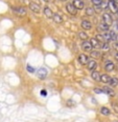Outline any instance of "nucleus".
Returning <instances> with one entry per match:
<instances>
[{"mask_svg":"<svg viewBox=\"0 0 118 122\" xmlns=\"http://www.w3.org/2000/svg\"><path fill=\"white\" fill-rule=\"evenodd\" d=\"M12 11L15 15H17L18 17H24L27 15V10L25 6L22 5H15L12 6Z\"/></svg>","mask_w":118,"mask_h":122,"instance_id":"nucleus-1","label":"nucleus"},{"mask_svg":"<svg viewBox=\"0 0 118 122\" xmlns=\"http://www.w3.org/2000/svg\"><path fill=\"white\" fill-rule=\"evenodd\" d=\"M101 21L104 22V23H106L107 25H109V26H111L113 24V22H114L112 14L109 12H104L101 15Z\"/></svg>","mask_w":118,"mask_h":122,"instance_id":"nucleus-2","label":"nucleus"},{"mask_svg":"<svg viewBox=\"0 0 118 122\" xmlns=\"http://www.w3.org/2000/svg\"><path fill=\"white\" fill-rule=\"evenodd\" d=\"M104 70L106 71L107 73L113 72V71L115 70V63L110 59H106L104 61Z\"/></svg>","mask_w":118,"mask_h":122,"instance_id":"nucleus-3","label":"nucleus"},{"mask_svg":"<svg viewBox=\"0 0 118 122\" xmlns=\"http://www.w3.org/2000/svg\"><path fill=\"white\" fill-rule=\"evenodd\" d=\"M65 9H66V11L68 14H70L71 16H76L79 11H77L76 9L74 7V5L71 3V2H67L66 5H65Z\"/></svg>","mask_w":118,"mask_h":122,"instance_id":"nucleus-4","label":"nucleus"},{"mask_svg":"<svg viewBox=\"0 0 118 122\" xmlns=\"http://www.w3.org/2000/svg\"><path fill=\"white\" fill-rule=\"evenodd\" d=\"M81 49L83 52H85V53H90L93 50V47H92L89 40H84V41H82V43H81Z\"/></svg>","mask_w":118,"mask_h":122,"instance_id":"nucleus-5","label":"nucleus"},{"mask_svg":"<svg viewBox=\"0 0 118 122\" xmlns=\"http://www.w3.org/2000/svg\"><path fill=\"white\" fill-rule=\"evenodd\" d=\"M37 76L39 79L41 80H44L46 79V77L48 76V71H47L46 67H40L39 70H37Z\"/></svg>","mask_w":118,"mask_h":122,"instance_id":"nucleus-6","label":"nucleus"},{"mask_svg":"<svg viewBox=\"0 0 118 122\" xmlns=\"http://www.w3.org/2000/svg\"><path fill=\"white\" fill-rule=\"evenodd\" d=\"M28 9H29V11H31L32 13H36V14H40L41 13V6L37 2L31 1L28 4Z\"/></svg>","mask_w":118,"mask_h":122,"instance_id":"nucleus-7","label":"nucleus"},{"mask_svg":"<svg viewBox=\"0 0 118 122\" xmlns=\"http://www.w3.org/2000/svg\"><path fill=\"white\" fill-rule=\"evenodd\" d=\"M81 27L83 29V30H92V27H93V24H92L91 21H89V20L87 19H83L81 21Z\"/></svg>","mask_w":118,"mask_h":122,"instance_id":"nucleus-8","label":"nucleus"},{"mask_svg":"<svg viewBox=\"0 0 118 122\" xmlns=\"http://www.w3.org/2000/svg\"><path fill=\"white\" fill-rule=\"evenodd\" d=\"M89 59H90V57L86 53H82V54H79L77 56V61H79L82 65H86L88 63V61H89Z\"/></svg>","mask_w":118,"mask_h":122,"instance_id":"nucleus-9","label":"nucleus"},{"mask_svg":"<svg viewBox=\"0 0 118 122\" xmlns=\"http://www.w3.org/2000/svg\"><path fill=\"white\" fill-rule=\"evenodd\" d=\"M87 68L90 71V72H92V71H95L97 67V61L96 59H94V58H90L89 61H88V63L86 64Z\"/></svg>","mask_w":118,"mask_h":122,"instance_id":"nucleus-10","label":"nucleus"},{"mask_svg":"<svg viewBox=\"0 0 118 122\" xmlns=\"http://www.w3.org/2000/svg\"><path fill=\"white\" fill-rule=\"evenodd\" d=\"M108 9L111 11V14H116L118 11V4L113 0H108Z\"/></svg>","mask_w":118,"mask_h":122,"instance_id":"nucleus-11","label":"nucleus"},{"mask_svg":"<svg viewBox=\"0 0 118 122\" xmlns=\"http://www.w3.org/2000/svg\"><path fill=\"white\" fill-rule=\"evenodd\" d=\"M52 21L57 24H62L64 22V18L60 13H53V16H52Z\"/></svg>","mask_w":118,"mask_h":122,"instance_id":"nucleus-12","label":"nucleus"},{"mask_svg":"<svg viewBox=\"0 0 118 122\" xmlns=\"http://www.w3.org/2000/svg\"><path fill=\"white\" fill-rule=\"evenodd\" d=\"M97 30L99 33H106V32H109L110 30V26L107 25L106 23H104L102 21H100L98 24H97Z\"/></svg>","mask_w":118,"mask_h":122,"instance_id":"nucleus-13","label":"nucleus"},{"mask_svg":"<svg viewBox=\"0 0 118 122\" xmlns=\"http://www.w3.org/2000/svg\"><path fill=\"white\" fill-rule=\"evenodd\" d=\"M71 3L73 4L74 7L77 10V11H81V10L85 9V2L83 1V0H73Z\"/></svg>","mask_w":118,"mask_h":122,"instance_id":"nucleus-14","label":"nucleus"},{"mask_svg":"<svg viewBox=\"0 0 118 122\" xmlns=\"http://www.w3.org/2000/svg\"><path fill=\"white\" fill-rule=\"evenodd\" d=\"M89 41H90V43H91V45H92V47H93V50H99L100 46H101V42H99L95 37L90 38Z\"/></svg>","mask_w":118,"mask_h":122,"instance_id":"nucleus-15","label":"nucleus"},{"mask_svg":"<svg viewBox=\"0 0 118 122\" xmlns=\"http://www.w3.org/2000/svg\"><path fill=\"white\" fill-rule=\"evenodd\" d=\"M43 14L45 15V17L48 19H51L53 16V11L51 10V7H49L48 5H45L43 7Z\"/></svg>","mask_w":118,"mask_h":122,"instance_id":"nucleus-16","label":"nucleus"},{"mask_svg":"<svg viewBox=\"0 0 118 122\" xmlns=\"http://www.w3.org/2000/svg\"><path fill=\"white\" fill-rule=\"evenodd\" d=\"M101 88H102V91H104V94L110 96V97H114V96L116 95L114 88L111 87V86H104V87H101Z\"/></svg>","mask_w":118,"mask_h":122,"instance_id":"nucleus-17","label":"nucleus"},{"mask_svg":"<svg viewBox=\"0 0 118 122\" xmlns=\"http://www.w3.org/2000/svg\"><path fill=\"white\" fill-rule=\"evenodd\" d=\"M85 15L88 17H93L95 15V9L94 6H87L85 7Z\"/></svg>","mask_w":118,"mask_h":122,"instance_id":"nucleus-18","label":"nucleus"},{"mask_svg":"<svg viewBox=\"0 0 118 122\" xmlns=\"http://www.w3.org/2000/svg\"><path fill=\"white\" fill-rule=\"evenodd\" d=\"M91 79L95 81V82H100V73L98 72V71H92L91 72Z\"/></svg>","mask_w":118,"mask_h":122,"instance_id":"nucleus-19","label":"nucleus"},{"mask_svg":"<svg viewBox=\"0 0 118 122\" xmlns=\"http://www.w3.org/2000/svg\"><path fill=\"white\" fill-rule=\"evenodd\" d=\"M110 79H111V76H110L108 73L100 74V82L105 83V84H108V83H109V81H110Z\"/></svg>","mask_w":118,"mask_h":122,"instance_id":"nucleus-20","label":"nucleus"},{"mask_svg":"<svg viewBox=\"0 0 118 122\" xmlns=\"http://www.w3.org/2000/svg\"><path fill=\"white\" fill-rule=\"evenodd\" d=\"M77 36H79V38L82 40V41L89 39V35H88V33L86 30H81V32H79L77 33Z\"/></svg>","mask_w":118,"mask_h":122,"instance_id":"nucleus-21","label":"nucleus"},{"mask_svg":"<svg viewBox=\"0 0 118 122\" xmlns=\"http://www.w3.org/2000/svg\"><path fill=\"white\" fill-rule=\"evenodd\" d=\"M99 112L101 115L104 116H110L111 115V110H110L109 107H107V106H101V107L99 108Z\"/></svg>","mask_w":118,"mask_h":122,"instance_id":"nucleus-22","label":"nucleus"},{"mask_svg":"<svg viewBox=\"0 0 118 122\" xmlns=\"http://www.w3.org/2000/svg\"><path fill=\"white\" fill-rule=\"evenodd\" d=\"M109 86H111V87H116V86H118V78L117 77H111V79H110V81H109Z\"/></svg>","mask_w":118,"mask_h":122,"instance_id":"nucleus-23","label":"nucleus"},{"mask_svg":"<svg viewBox=\"0 0 118 122\" xmlns=\"http://www.w3.org/2000/svg\"><path fill=\"white\" fill-rule=\"evenodd\" d=\"M90 55H91L92 58H94V59H96V58H100L102 55V53L100 52L98 50H92L91 52H90Z\"/></svg>","mask_w":118,"mask_h":122,"instance_id":"nucleus-24","label":"nucleus"},{"mask_svg":"<svg viewBox=\"0 0 118 122\" xmlns=\"http://www.w3.org/2000/svg\"><path fill=\"white\" fill-rule=\"evenodd\" d=\"M100 50H101V52H104V53L109 52V51L111 50L110 43H108V42H102V43H101V46H100Z\"/></svg>","mask_w":118,"mask_h":122,"instance_id":"nucleus-25","label":"nucleus"},{"mask_svg":"<svg viewBox=\"0 0 118 122\" xmlns=\"http://www.w3.org/2000/svg\"><path fill=\"white\" fill-rule=\"evenodd\" d=\"M102 35V39H104V42H112V39H111V36H110V33L109 32H106V33H101Z\"/></svg>","mask_w":118,"mask_h":122,"instance_id":"nucleus-26","label":"nucleus"},{"mask_svg":"<svg viewBox=\"0 0 118 122\" xmlns=\"http://www.w3.org/2000/svg\"><path fill=\"white\" fill-rule=\"evenodd\" d=\"M26 71L29 74H35V73L37 72V68L35 67V66H32V65H31L29 63H27V64H26Z\"/></svg>","mask_w":118,"mask_h":122,"instance_id":"nucleus-27","label":"nucleus"},{"mask_svg":"<svg viewBox=\"0 0 118 122\" xmlns=\"http://www.w3.org/2000/svg\"><path fill=\"white\" fill-rule=\"evenodd\" d=\"M109 33H110V36H111L112 41H116V38H117L118 34H116V32H115V30H110Z\"/></svg>","mask_w":118,"mask_h":122,"instance_id":"nucleus-28","label":"nucleus"},{"mask_svg":"<svg viewBox=\"0 0 118 122\" xmlns=\"http://www.w3.org/2000/svg\"><path fill=\"white\" fill-rule=\"evenodd\" d=\"M102 2H104V0H91V3L93 4L95 7H96V6H100Z\"/></svg>","mask_w":118,"mask_h":122,"instance_id":"nucleus-29","label":"nucleus"},{"mask_svg":"<svg viewBox=\"0 0 118 122\" xmlns=\"http://www.w3.org/2000/svg\"><path fill=\"white\" fill-rule=\"evenodd\" d=\"M93 92L95 94H104V91H102V88L101 87H95Z\"/></svg>","mask_w":118,"mask_h":122,"instance_id":"nucleus-30","label":"nucleus"},{"mask_svg":"<svg viewBox=\"0 0 118 122\" xmlns=\"http://www.w3.org/2000/svg\"><path fill=\"white\" fill-rule=\"evenodd\" d=\"M47 94H48V93H47L46 90H41V92H40V95H41L42 97H46Z\"/></svg>","mask_w":118,"mask_h":122,"instance_id":"nucleus-31","label":"nucleus"},{"mask_svg":"<svg viewBox=\"0 0 118 122\" xmlns=\"http://www.w3.org/2000/svg\"><path fill=\"white\" fill-rule=\"evenodd\" d=\"M74 101L73 100H67V106H74V104H71V103H73Z\"/></svg>","mask_w":118,"mask_h":122,"instance_id":"nucleus-32","label":"nucleus"},{"mask_svg":"<svg viewBox=\"0 0 118 122\" xmlns=\"http://www.w3.org/2000/svg\"><path fill=\"white\" fill-rule=\"evenodd\" d=\"M20 2H22L23 4H27V5H28L31 1H29V0H20Z\"/></svg>","mask_w":118,"mask_h":122,"instance_id":"nucleus-33","label":"nucleus"},{"mask_svg":"<svg viewBox=\"0 0 118 122\" xmlns=\"http://www.w3.org/2000/svg\"><path fill=\"white\" fill-rule=\"evenodd\" d=\"M114 58H115V60L118 61V52L115 53V55H114Z\"/></svg>","mask_w":118,"mask_h":122,"instance_id":"nucleus-34","label":"nucleus"},{"mask_svg":"<svg viewBox=\"0 0 118 122\" xmlns=\"http://www.w3.org/2000/svg\"><path fill=\"white\" fill-rule=\"evenodd\" d=\"M115 25H116V30H118V19L116 20V23H115Z\"/></svg>","mask_w":118,"mask_h":122,"instance_id":"nucleus-35","label":"nucleus"},{"mask_svg":"<svg viewBox=\"0 0 118 122\" xmlns=\"http://www.w3.org/2000/svg\"><path fill=\"white\" fill-rule=\"evenodd\" d=\"M51 1V0H43V2H47V3H48V2H50Z\"/></svg>","mask_w":118,"mask_h":122,"instance_id":"nucleus-36","label":"nucleus"},{"mask_svg":"<svg viewBox=\"0 0 118 122\" xmlns=\"http://www.w3.org/2000/svg\"><path fill=\"white\" fill-rule=\"evenodd\" d=\"M113 1H114L115 3H117V4H118V0H113Z\"/></svg>","mask_w":118,"mask_h":122,"instance_id":"nucleus-37","label":"nucleus"},{"mask_svg":"<svg viewBox=\"0 0 118 122\" xmlns=\"http://www.w3.org/2000/svg\"><path fill=\"white\" fill-rule=\"evenodd\" d=\"M116 43L118 44V35H117V38H116Z\"/></svg>","mask_w":118,"mask_h":122,"instance_id":"nucleus-38","label":"nucleus"},{"mask_svg":"<svg viewBox=\"0 0 118 122\" xmlns=\"http://www.w3.org/2000/svg\"><path fill=\"white\" fill-rule=\"evenodd\" d=\"M62 2H66V1H68V0H61Z\"/></svg>","mask_w":118,"mask_h":122,"instance_id":"nucleus-39","label":"nucleus"},{"mask_svg":"<svg viewBox=\"0 0 118 122\" xmlns=\"http://www.w3.org/2000/svg\"><path fill=\"white\" fill-rule=\"evenodd\" d=\"M116 14H117V15H118V11H117V13H116Z\"/></svg>","mask_w":118,"mask_h":122,"instance_id":"nucleus-40","label":"nucleus"}]
</instances>
